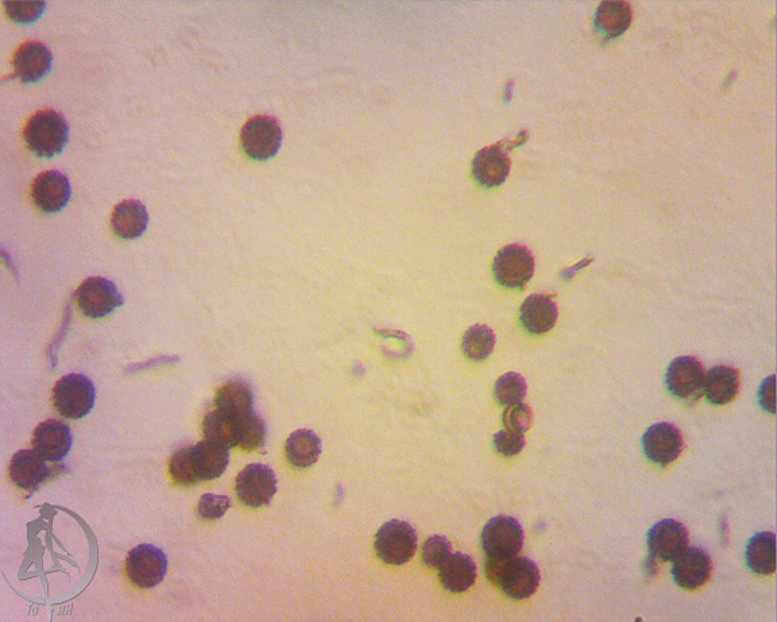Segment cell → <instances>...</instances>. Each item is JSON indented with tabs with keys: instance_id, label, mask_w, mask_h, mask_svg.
Instances as JSON below:
<instances>
[{
	"instance_id": "obj_19",
	"label": "cell",
	"mask_w": 777,
	"mask_h": 622,
	"mask_svg": "<svg viewBox=\"0 0 777 622\" xmlns=\"http://www.w3.org/2000/svg\"><path fill=\"white\" fill-rule=\"evenodd\" d=\"M36 450H21L11 458L9 473L11 481L19 489L33 492L50 477L49 466Z\"/></svg>"
},
{
	"instance_id": "obj_39",
	"label": "cell",
	"mask_w": 777,
	"mask_h": 622,
	"mask_svg": "<svg viewBox=\"0 0 777 622\" xmlns=\"http://www.w3.org/2000/svg\"><path fill=\"white\" fill-rule=\"evenodd\" d=\"M761 407L769 413H775V376L767 378L759 390Z\"/></svg>"
},
{
	"instance_id": "obj_5",
	"label": "cell",
	"mask_w": 777,
	"mask_h": 622,
	"mask_svg": "<svg viewBox=\"0 0 777 622\" xmlns=\"http://www.w3.org/2000/svg\"><path fill=\"white\" fill-rule=\"evenodd\" d=\"M481 542L487 558H512L523 550L524 531L514 517H493L483 528Z\"/></svg>"
},
{
	"instance_id": "obj_11",
	"label": "cell",
	"mask_w": 777,
	"mask_h": 622,
	"mask_svg": "<svg viewBox=\"0 0 777 622\" xmlns=\"http://www.w3.org/2000/svg\"><path fill=\"white\" fill-rule=\"evenodd\" d=\"M705 369L694 357L674 359L668 366L666 384L672 396L686 404L697 403L703 394Z\"/></svg>"
},
{
	"instance_id": "obj_30",
	"label": "cell",
	"mask_w": 777,
	"mask_h": 622,
	"mask_svg": "<svg viewBox=\"0 0 777 622\" xmlns=\"http://www.w3.org/2000/svg\"><path fill=\"white\" fill-rule=\"evenodd\" d=\"M496 347V335L487 326L471 327L463 336L462 350L471 361L482 362L492 355Z\"/></svg>"
},
{
	"instance_id": "obj_36",
	"label": "cell",
	"mask_w": 777,
	"mask_h": 622,
	"mask_svg": "<svg viewBox=\"0 0 777 622\" xmlns=\"http://www.w3.org/2000/svg\"><path fill=\"white\" fill-rule=\"evenodd\" d=\"M451 555V544L446 537L435 535L429 537L423 547V562L429 569H439L444 560Z\"/></svg>"
},
{
	"instance_id": "obj_38",
	"label": "cell",
	"mask_w": 777,
	"mask_h": 622,
	"mask_svg": "<svg viewBox=\"0 0 777 622\" xmlns=\"http://www.w3.org/2000/svg\"><path fill=\"white\" fill-rule=\"evenodd\" d=\"M493 444L498 454L502 455V457H514V455H518L524 450V434H518V432L509 430L500 431L494 435Z\"/></svg>"
},
{
	"instance_id": "obj_27",
	"label": "cell",
	"mask_w": 777,
	"mask_h": 622,
	"mask_svg": "<svg viewBox=\"0 0 777 622\" xmlns=\"http://www.w3.org/2000/svg\"><path fill=\"white\" fill-rule=\"evenodd\" d=\"M286 459L297 469H308L319 461L322 454V440L313 431L293 432L286 440Z\"/></svg>"
},
{
	"instance_id": "obj_24",
	"label": "cell",
	"mask_w": 777,
	"mask_h": 622,
	"mask_svg": "<svg viewBox=\"0 0 777 622\" xmlns=\"http://www.w3.org/2000/svg\"><path fill=\"white\" fill-rule=\"evenodd\" d=\"M215 409L234 419H245L254 413L253 389L242 380L227 382L216 393Z\"/></svg>"
},
{
	"instance_id": "obj_21",
	"label": "cell",
	"mask_w": 777,
	"mask_h": 622,
	"mask_svg": "<svg viewBox=\"0 0 777 622\" xmlns=\"http://www.w3.org/2000/svg\"><path fill=\"white\" fill-rule=\"evenodd\" d=\"M148 223V210L138 200H125L119 203L111 216L112 230L125 241L142 237L148 229Z\"/></svg>"
},
{
	"instance_id": "obj_2",
	"label": "cell",
	"mask_w": 777,
	"mask_h": 622,
	"mask_svg": "<svg viewBox=\"0 0 777 622\" xmlns=\"http://www.w3.org/2000/svg\"><path fill=\"white\" fill-rule=\"evenodd\" d=\"M95 400V385L83 374H68L54 385V408L65 419L80 420L90 415L94 409Z\"/></svg>"
},
{
	"instance_id": "obj_3",
	"label": "cell",
	"mask_w": 777,
	"mask_h": 622,
	"mask_svg": "<svg viewBox=\"0 0 777 622\" xmlns=\"http://www.w3.org/2000/svg\"><path fill=\"white\" fill-rule=\"evenodd\" d=\"M417 550L415 528L405 521L392 520L382 525L376 535V551L382 562L400 566L408 563Z\"/></svg>"
},
{
	"instance_id": "obj_33",
	"label": "cell",
	"mask_w": 777,
	"mask_h": 622,
	"mask_svg": "<svg viewBox=\"0 0 777 622\" xmlns=\"http://www.w3.org/2000/svg\"><path fill=\"white\" fill-rule=\"evenodd\" d=\"M494 396L498 403L510 407L521 403L527 396V382L517 373H508L498 378L494 386Z\"/></svg>"
},
{
	"instance_id": "obj_22",
	"label": "cell",
	"mask_w": 777,
	"mask_h": 622,
	"mask_svg": "<svg viewBox=\"0 0 777 622\" xmlns=\"http://www.w3.org/2000/svg\"><path fill=\"white\" fill-rule=\"evenodd\" d=\"M740 390V373L734 367L718 365L705 374L703 393L713 405H726L736 399Z\"/></svg>"
},
{
	"instance_id": "obj_12",
	"label": "cell",
	"mask_w": 777,
	"mask_h": 622,
	"mask_svg": "<svg viewBox=\"0 0 777 622\" xmlns=\"http://www.w3.org/2000/svg\"><path fill=\"white\" fill-rule=\"evenodd\" d=\"M71 195V183L61 172H42L32 184L34 206L44 214H57L63 211L71 200Z\"/></svg>"
},
{
	"instance_id": "obj_31",
	"label": "cell",
	"mask_w": 777,
	"mask_h": 622,
	"mask_svg": "<svg viewBox=\"0 0 777 622\" xmlns=\"http://www.w3.org/2000/svg\"><path fill=\"white\" fill-rule=\"evenodd\" d=\"M268 427L262 417L251 413L239 420L237 447L243 451H258L265 447Z\"/></svg>"
},
{
	"instance_id": "obj_10",
	"label": "cell",
	"mask_w": 777,
	"mask_h": 622,
	"mask_svg": "<svg viewBox=\"0 0 777 622\" xmlns=\"http://www.w3.org/2000/svg\"><path fill=\"white\" fill-rule=\"evenodd\" d=\"M235 492L242 504L250 508L268 506L277 493V477L269 466L253 463L235 479Z\"/></svg>"
},
{
	"instance_id": "obj_7",
	"label": "cell",
	"mask_w": 777,
	"mask_h": 622,
	"mask_svg": "<svg viewBox=\"0 0 777 622\" xmlns=\"http://www.w3.org/2000/svg\"><path fill=\"white\" fill-rule=\"evenodd\" d=\"M527 137V131L517 135L516 141L505 139L500 144L489 146L477 153L473 161V176L477 183L485 188L500 187L508 179L510 172V158L508 152L510 148L524 144L518 139Z\"/></svg>"
},
{
	"instance_id": "obj_4",
	"label": "cell",
	"mask_w": 777,
	"mask_h": 622,
	"mask_svg": "<svg viewBox=\"0 0 777 622\" xmlns=\"http://www.w3.org/2000/svg\"><path fill=\"white\" fill-rule=\"evenodd\" d=\"M281 144V126L269 115H257L249 119L241 131L242 149L253 160H270L276 156Z\"/></svg>"
},
{
	"instance_id": "obj_9",
	"label": "cell",
	"mask_w": 777,
	"mask_h": 622,
	"mask_svg": "<svg viewBox=\"0 0 777 622\" xmlns=\"http://www.w3.org/2000/svg\"><path fill=\"white\" fill-rule=\"evenodd\" d=\"M493 273L502 287L524 289L535 273V258L525 246H506L494 260Z\"/></svg>"
},
{
	"instance_id": "obj_16",
	"label": "cell",
	"mask_w": 777,
	"mask_h": 622,
	"mask_svg": "<svg viewBox=\"0 0 777 622\" xmlns=\"http://www.w3.org/2000/svg\"><path fill=\"white\" fill-rule=\"evenodd\" d=\"M645 455L652 463L666 467L674 463L683 451V436L674 424H655L643 438Z\"/></svg>"
},
{
	"instance_id": "obj_1",
	"label": "cell",
	"mask_w": 777,
	"mask_h": 622,
	"mask_svg": "<svg viewBox=\"0 0 777 622\" xmlns=\"http://www.w3.org/2000/svg\"><path fill=\"white\" fill-rule=\"evenodd\" d=\"M27 148L41 158L63 152L69 138V126L63 114L54 110L38 111L23 130Z\"/></svg>"
},
{
	"instance_id": "obj_23",
	"label": "cell",
	"mask_w": 777,
	"mask_h": 622,
	"mask_svg": "<svg viewBox=\"0 0 777 622\" xmlns=\"http://www.w3.org/2000/svg\"><path fill=\"white\" fill-rule=\"evenodd\" d=\"M440 582L451 593H465L477 579V566L471 556L456 552L439 567Z\"/></svg>"
},
{
	"instance_id": "obj_14",
	"label": "cell",
	"mask_w": 777,
	"mask_h": 622,
	"mask_svg": "<svg viewBox=\"0 0 777 622\" xmlns=\"http://www.w3.org/2000/svg\"><path fill=\"white\" fill-rule=\"evenodd\" d=\"M540 571L535 562L524 556H513L506 563L500 587L513 600H527L540 586Z\"/></svg>"
},
{
	"instance_id": "obj_20",
	"label": "cell",
	"mask_w": 777,
	"mask_h": 622,
	"mask_svg": "<svg viewBox=\"0 0 777 622\" xmlns=\"http://www.w3.org/2000/svg\"><path fill=\"white\" fill-rule=\"evenodd\" d=\"M559 312L554 299L545 295L527 297L520 308V322L529 334L544 335L555 327Z\"/></svg>"
},
{
	"instance_id": "obj_37",
	"label": "cell",
	"mask_w": 777,
	"mask_h": 622,
	"mask_svg": "<svg viewBox=\"0 0 777 622\" xmlns=\"http://www.w3.org/2000/svg\"><path fill=\"white\" fill-rule=\"evenodd\" d=\"M230 506V497L208 493L200 498L199 505H197V513H199L203 520H219L226 515Z\"/></svg>"
},
{
	"instance_id": "obj_13",
	"label": "cell",
	"mask_w": 777,
	"mask_h": 622,
	"mask_svg": "<svg viewBox=\"0 0 777 622\" xmlns=\"http://www.w3.org/2000/svg\"><path fill=\"white\" fill-rule=\"evenodd\" d=\"M647 543L653 559L672 562L688 547V531L679 521L661 520L649 529Z\"/></svg>"
},
{
	"instance_id": "obj_8",
	"label": "cell",
	"mask_w": 777,
	"mask_h": 622,
	"mask_svg": "<svg viewBox=\"0 0 777 622\" xmlns=\"http://www.w3.org/2000/svg\"><path fill=\"white\" fill-rule=\"evenodd\" d=\"M127 577L139 589H154L165 579L168 558L165 552L152 544L133 548L126 560Z\"/></svg>"
},
{
	"instance_id": "obj_32",
	"label": "cell",
	"mask_w": 777,
	"mask_h": 622,
	"mask_svg": "<svg viewBox=\"0 0 777 622\" xmlns=\"http://www.w3.org/2000/svg\"><path fill=\"white\" fill-rule=\"evenodd\" d=\"M169 473L173 482L180 486L199 484L193 446L181 447L172 455L169 461Z\"/></svg>"
},
{
	"instance_id": "obj_28",
	"label": "cell",
	"mask_w": 777,
	"mask_h": 622,
	"mask_svg": "<svg viewBox=\"0 0 777 622\" xmlns=\"http://www.w3.org/2000/svg\"><path fill=\"white\" fill-rule=\"evenodd\" d=\"M746 564L753 573L772 575L776 571V536L760 532L749 540L745 550Z\"/></svg>"
},
{
	"instance_id": "obj_34",
	"label": "cell",
	"mask_w": 777,
	"mask_h": 622,
	"mask_svg": "<svg viewBox=\"0 0 777 622\" xmlns=\"http://www.w3.org/2000/svg\"><path fill=\"white\" fill-rule=\"evenodd\" d=\"M7 15L11 18V21L17 23L36 22L38 18L44 13L46 3L45 2H3Z\"/></svg>"
},
{
	"instance_id": "obj_18",
	"label": "cell",
	"mask_w": 777,
	"mask_h": 622,
	"mask_svg": "<svg viewBox=\"0 0 777 622\" xmlns=\"http://www.w3.org/2000/svg\"><path fill=\"white\" fill-rule=\"evenodd\" d=\"M53 56L40 41H27L14 54V72L23 83H37L52 69Z\"/></svg>"
},
{
	"instance_id": "obj_25",
	"label": "cell",
	"mask_w": 777,
	"mask_h": 622,
	"mask_svg": "<svg viewBox=\"0 0 777 622\" xmlns=\"http://www.w3.org/2000/svg\"><path fill=\"white\" fill-rule=\"evenodd\" d=\"M193 455L200 482L222 477L230 463V448L207 439L193 446Z\"/></svg>"
},
{
	"instance_id": "obj_35",
	"label": "cell",
	"mask_w": 777,
	"mask_h": 622,
	"mask_svg": "<svg viewBox=\"0 0 777 622\" xmlns=\"http://www.w3.org/2000/svg\"><path fill=\"white\" fill-rule=\"evenodd\" d=\"M532 411L528 405L518 403L506 407L504 415H502V423L506 430L518 432V434H525L532 426Z\"/></svg>"
},
{
	"instance_id": "obj_26",
	"label": "cell",
	"mask_w": 777,
	"mask_h": 622,
	"mask_svg": "<svg viewBox=\"0 0 777 622\" xmlns=\"http://www.w3.org/2000/svg\"><path fill=\"white\" fill-rule=\"evenodd\" d=\"M632 7L624 0H606L595 14V27L608 38L622 36L632 25Z\"/></svg>"
},
{
	"instance_id": "obj_29",
	"label": "cell",
	"mask_w": 777,
	"mask_h": 622,
	"mask_svg": "<svg viewBox=\"0 0 777 622\" xmlns=\"http://www.w3.org/2000/svg\"><path fill=\"white\" fill-rule=\"evenodd\" d=\"M239 420L214 409L204 417V439L227 448H237Z\"/></svg>"
},
{
	"instance_id": "obj_6",
	"label": "cell",
	"mask_w": 777,
	"mask_h": 622,
	"mask_svg": "<svg viewBox=\"0 0 777 622\" xmlns=\"http://www.w3.org/2000/svg\"><path fill=\"white\" fill-rule=\"evenodd\" d=\"M77 305L90 319H103L123 305V296L117 285L107 278H87L75 293Z\"/></svg>"
},
{
	"instance_id": "obj_15",
	"label": "cell",
	"mask_w": 777,
	"mask_h": 622,
	"mask_svg": "<svg viewBox=\"0 0 777 622\" xmlns=\"http://www.w3.org/2000/svg\"><path fill=\"white\" fill-rule=\"evenodd\" d=\"M672 562V577L676 585L686 590H697L705 586L713 573V560L699 547H687Z\"/></svg>"
},
{
	"instance_id": "obj_17",
	"label": "cell",
	"mask_w": 777,
	"mask_h": 622,
	"mask_svg": "<svg viewBox=\"0 0 777 622\" xmlns=\"http://www.w3.org/2000/svg\"><path fill=\"white\" fill-rule=\"evenodd\" d=\"M33 448L45 461L61 462L71 451L73 436L71 428L63 421L46 420L33 434Z\"/></svg>"
}]
</instances>
